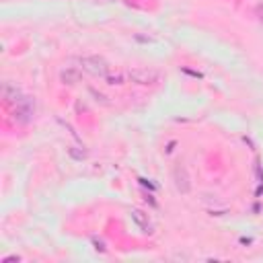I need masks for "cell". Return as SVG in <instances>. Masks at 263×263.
Here are the masks:
<instances>
[{"label": "cell", "mask_w": 263, "mask_h": 263, "mask_svg": "<svg viewBox=\"0 0 263 263\" xmlns=\"http://www.w3.org/2000/svg\"><path fill=\"white\" fill-rule=\"evenodd\" d=\"M80 66H82V70H86L93 76L107 78V74H109V64L101 56H84V58H80Z\"/></svg>", "instance_id": "6da1fadb"}, {"label": "cell", "mask_w": 263, "mask_h": 263, "mask_svg": "<svg viewBox=\"0 0 263 263\" xmlns=\"http://www.w3.org/2000/svg\"><path fill=\"white\" fill-rule=\"evenodd\" d=\"M129 78L138 84H155L159 80V72L150 68H136L129 72Z\"/></svg>", "instance_id": "7a4b0ae2"}, {"label": "cell", "mask_w": 263, "mask_h": 263, "mask_svg": "<svg viewBox=\"0 0 263 263\" xmlns=\"http://www.w3.org/2000/svg\"><path fill=\"white\" fill-rule=\"evenodd\" d=\"M173 179H175V187H177L181 193H187L191 189V183H189V175L183 167H177L173 171Z\"/></svg>", "instance_id": "3957f363"}, {"label": "cell", "mask_w": 263, "mask_h": 263, "mask_svg": "<svg viewBox=\"0 0 263 263\" xmlns=\"http://www.w3.org/2000/svg\"><path fill=\"white\" fill-rule=\"evenodd\" d=\"M132 220H134L144 232H152V226H150V220H148V214H144L142 210H132Z\"/></svg>", "instance_id": "277c9868"}, {"label": "cell", "mask_w": 263, "mask_h": 263, "mask_svg": "<svg viewBox=\"0 0 263 263\" xmlns=\"http://www.w3.org/2000/svg\"><path fill=\"white\" fill-rule=\"evenodd\" d=\"M60 80H62L64 84H76V82L80 80V72H78L76 68H68V70H64V72L60 74Z\"/></svg>", "instance_id": "5b68a950"}, {"label": "cell", "mask_w": 263, "mask_h": 263, "mask_svg": "<svg viewBox=\"0 0 263 263\" xmlns=\"http://www.w3.org/2000/svg\"><path fill=\"white\" fill-rule=\"evenodd\" d=\"M70 155H72L74 159H84V157H86V152H84V150H82V152H76L74 148H70Z\"/></svg>", "instance_id": "8992f818"}, {"label": "cell", "mask_w": 263, "mask_h": 263, "mask_svg": "<svg viewBox=\"0 0 263 263\" xmlns=\"http://www.w3.org/2000/svg\"><path fill=\"white\" fill-rule=\"evenodd\" d=\"M11 261H19L17 255H11V257H5V263H11Z\"/></svg>", "instance_id": "52a82bcc"}, {"label": "cell", "mask_w": 263, "mask_h": 263, "mask_svg": "<svg viewBox=\"0 0 263 263\" xmlns=\"http://www.w3.org/2000/svg\"><path fill=\"white\" fill-rule=\"evenodd\" d=\"M95 245H97V247H95L97 251H105V247H103V243H101V240H95Z\"/></svg>", "instance_id": "ba28073f"}, {"label": "cell", "mask_w": 263, "mask_h": 263, "mask_svg": "<svg viewBox=\"0 0 263 263\" xmlns=\"http://www.w3.org/2000/svg\"><path fill=\"white\" fill-rule=\"evenodd\" d=\"M257 15H259V19L263 21V5H259V7H257Z\"/></svg>", "instance_id": "9c48e42d"}]
</instances>
